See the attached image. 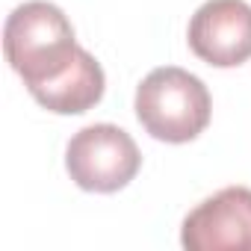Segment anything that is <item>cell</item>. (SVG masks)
Wrapping results in <instances>:
<instances>
[{"label": "cell", "mask_w": 251, "mask_h": 251, "mask_svg": "<svg viewBox=\"0 0 251 251\" xmlns=\"http://www.w3.org/2000/svg\"><path fill=\"white\" fill-rule=\"evenodd\" d=\"M142 166V154L127 130L115 124H89L77 130L65 151V169L71 180L86 192H118Z\"/></svg>", "instance_id": "obj_3"}, {"label": "cell", "mask_w": 251, "mask_h": 251, "mask_svg": "<svg viewBox=\"0 0 251 251\" xmlns=\"http://www.w3.org/2000/svg\"><path fill=\"white\" fill-rule=\"evenodd\" d=\"M192 53L216 68H236L251 59V6L245 0H207L189 21Z\"/></svg>", "instance_id": "obj_5"}, {"label": "cell", "mask_w": 251, "mask_h": 251, "mask_svg": "<svg viewBox=\"0 0 251 251\" xmlns=\"http://www.w3.org/2000/svg\"><path fill=\"white\" fill-rule=\"evenodd\" d=\"M210 109L204 80L177 65L154 68L136 89V118L160 142L183 145L198 139L210 124Z\"/></svg>", "instance_id": "obj_2"}, {"label": "cell", "mask_w": 251, "mask_h": 251, "mask_svg": "<svg viewBox=\"0 0 251 251\" xmlns=\"http://www.w3.org/2000/svg\"><path fill=\"white\" fill-rule=\"evenodd\" d=\"M3 53L48 112L80 115L103 98L100 62L77 45L71 21L48 0H27L12 9L3 27Z\"/></svg>", "instance_id": "obj_1"}, {"label": "cell", "mask_w": 251, "mask_h": 251, "mask_svg": "<svg viewBox=\"0 0 251 251\" xmlns=\"http://www.w3.org/2000/svg\"><path fill=\"white\" fill-rule=\"evenodd\" d=\"M186 251H251V189L225 186L201 201L180 230Z\"/></svg>", "instance_id": "obj_4"}]
</instances>
